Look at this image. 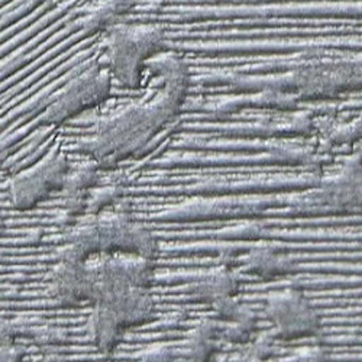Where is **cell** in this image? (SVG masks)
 <instances>
[{
  "label": "cell",
  "instance_id": "1",
  "mask_svg": "<svg viewBox=\"0 0 362 362\" xmlns=\"http://www.w3.org/2000/svg\"><path fill=\"white\" fill-rule=\"evenodd\" d=\"M146 67L161 80L157 92L100 120L95 132L78 148L83 156L100 167L136 154L180 113L190 80L185 59L164 51L151 58Z\"/></svg>",
  "mask_w": 362,
  "mask_h": 362
},
{
  "label": "cell",
  "instance_id": "2",
  "mask_svg": "<svg viewBox=\"0 0 362 362\" xmlns=\"http://www.w3.org/2000/svg\"><path fill=\"white\" fill-rule=\"evenodd\" d=\"M164 51L165 33L160 25L119 22L109 29V71L124 87H138L146 63Z\"/></svg>",
  "mask_w": 362,
  "mask_h": 362
},
{
  "label": "cell",
  "instance_id": "3",
  "mask_svg": "<svg viewBox=\"0 0 362 362\" xmlns=\"http://www.w3.org/2000/svg\"><path fill=\"white\" fill-rule=\"evenodd\" d=\"M361 86L359 58L313 59L296 67L284 83L281 93L296 99H326Z\"/></svg>",
  "mask_w": 362,
  "mask_h": 362
},
{
  "label": "cell",
  "instance_id": "4",
  "mask_svg": "<svg viewBox=\"0 0 362 362\" xmlns=\"http://www.w3.org/2000/svg\"><path fill=\"white\" fill-rule=\"evenodd\" d=\"M88 219L98 254H132L153 261L158 255L157 238L122 210L107 207Z\"/></svg>",
  "mask_w": 362,
  "mask_h": 362
},
{
  "label": "cell",
  "instance_id": "5",
  "mask_svg": "<svg viewBox=\"0 0 362 362\" xmlns=\"http://www.w3.org/2000/svg\"><path fill=\"white\" fill-rule=\"evenodd\" d=\"M265 315L274 326L276 338L294 341L315 337L322 325L310 300L297 288H286L267 297Z\"/></svg>",
  "mask_w": 362,
  "mask_h": 362
},
{
  "label": "cell",
  "instance_id": "6",
  "mask_svg": "<svg viewBox=\"0 0 362 362\" xmlns=\"http://www.w3.org/2000/svg\"><path fill=\"white\" fill-rule=\"evenodd\" d=\"M112 87L109 69L92 67L73 78L59 92L44 113V122L59 125L76 115L103 103Z\"/></svg>",
  "mask_w": 362,
  "mask_h": 362
},
{
  "label": "cell",
  "instance_id": "7",
  "mask_svg": "<svg viewBox=\"0 0 362 362\" xmlns=\"http://www.w3.org/2000/svg\"><path fill=\"white\" fill-rule=\"evenodd\" d=\"M70 163L63 153L52 151L34 167L13 175L9 194L16 209L26 210L45 200L49 194L64 189Z\"/></svg>",
  "mask_w": 362,
  "mask_h": 362
},
{
  "label": "cell",
  "instance_id": "8",
  "mask_svg": "<svg viewBox=\"0 0 362 362\" xmlns=\"http://www.w3.org/2000/svg\"><path fill=\"white\" fill-rule=\"evenodd\" d=\"M49 296L66 308L92 303L93 277L87 259L59 255L49 276Z\"/></svg>",
  "mask_w": 362,
  "mask_h": 362
},
{
  "label": "cell",
  "instance_id": "9",
  "mask_svg": "<svg viewBox=\"0 0 362 362\" xmlns=\"http://www.w3.org/2000/svg\"><path fill=\"white\" fill-rule=\"evenodd\" d=\"M320 207L327 210L349 212L361 204V173L356 161L341 170L337 175L325 180L319 193Z\"/></svg>",
  "mask_w": 362,
  "mask_h": 362
},
{
  "label": "cell",
  "instance_id": "10",
  "mask_svg": "<svg viewBox=\"0 0 362 362\" xmlns=\"http://www.w3.org/2000/svg\"><path fill=\"white\" fill-rule=\"evenodd\" d=\"M238 286L239 281L236 274L229 267L222 265L210 269L202 277L194 286V294L210 306H214L221 300L235 297L238 294Z\"/></svg>",
  "mask_w": 362,
  "mask_h": 362
},
{
  "label": "cell",
  "instance_id": "11",
  "mask_svg": "<svg viewBox=\"0 0 362 362\" xmlns=\"http://www.w3.org/2000/svg\"><path fill=\"white\" fill-rule=\"evenodd\" d=\"M135 0H96L83 18V29L88 34L109 29L119 23V19L125 16L134 6Z\"/></svg>",
  "mask_w": 362,
  "mask_h": 362
},
{
  "label": "cell",
  "instance_id": "12",
  "mask_svg": "<svg viewBox=\"0 0 362 362\" xmlns=\"http://www.w3.org/2000/svg\"><path fill=\"white\" fill-rule=\"evenodd\" d=\"M219 339H222L221 325L214 320H204L190 334L187 354L193 359H207L216 351V342Z\"/></svg>",
  "mask_w": 362,
  "mask_h": 362
},
{
  "label": "cell",
  "instance_id": "13",
  "mask_svg": "<svg viewBox=\"0 0 362 362\" xmlns=\"http://www.w3.org/2000/svg\"><path fill=\"white\" fill-rule=\"evenodd\" d=\"M99 168L100 165L95 160L88 157L80 164H76V165L70 164L63 192L69 193L70 196H77V194H81L83 192H87L92 187H95L98 181Z\"/></svg>",
  "mask_w": 362,
  "mask_h": 362
},
{
  "label": "cell",
  "instance_id": "14",
  "mask_svg": "<svg viewBox=\"0 0 362 362\" xmlns=\"http://www.w3.org/2000/svg\"><path fill=\"white\" fill-rule=\"evenodd\" d=\"M245 265L251 273L258 274L259 277H265L269 274L279 276L290 267L286 257L269 248H258L251 251L245 261Z\"/></svg>",
  "mask_w": 362,
  "mask_h": 362
},
{
  "label": "cell",
  "instance_id": "15",
  "mask_svg": "<svg viewBox=\"0 0 362 362\" xmlns=\"http://www.w3.org/2000/svg\"><path fill=\"white\" fill-rule=\"evenodd\" d=\"M361 128L359 124H345V122H332L326 127L325 138L334 145H342L348 144L351 141H355L359 138Z\"/></svg>",
  "mask_w": 362,
  "mask_h": 362
},
{
  "label": "cell",
  "instance_id": "16",
  "mask_svg": "<svg viewBox=\"0 0 362 362\" xmlns=\"http://www.w3.org/2000/svg\"><path fill=\"white\" fill-rule=\"evenodd\" d=\"M274 351V337L261 335L254 342L247 345L243 359H264L268 358Z\"/></svg>",
  "mask_w": 362,
  "mask_h": 362
},
{
  "label": "cell",
  "instance_id": "17",
  "mask_svg": "<svg viewBox=\"0 0 362 362\" xmlns=\"http://www.w3.org/2000/svg\"><path fill=\"white\" fill-rule=\"evenodd\" d=\"M15 344V329L13 326L0 317V346Z\"/></svg>",
  "mask_w": 362,
  "mask_h": 362
},
{
  "label": "cell",
  "instance_id": "18",
  "mask_svg": "<svg viewBox=\"0 0 362 362\" xmlns=\"http://www.w3.org/2000/svg\"><path fill=\"white\" fill-rule=\"evenodd\" d=\"M5 228V222H4V216H2V212H0V230H2Z\"/></svg>",
  "mask_w": 362,
  "mask_h": 362
}]
</instances>
